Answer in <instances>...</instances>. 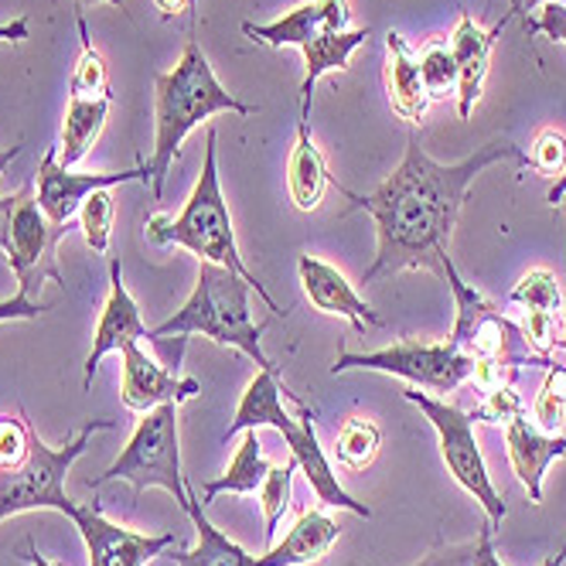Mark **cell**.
<instances>
[{"label":"cell","mask_w":566,"mask_h":566,"mask_svg":"<svg viewBox=\"0 0 566 566\" xmlns=\"http://www.w3.org/2000/svg\"><path fill=\"white\" fill-rule=\"evenodd\" d=\"M478 553H474V566H505L495 553V525L492 522H484L481 525V533H478Z\"/></svg>","instance_id":"cell-41"},{"label":"cell","mask_w":566,"mask_h":566,"mask_svg":"<svg viewBox=\"0 0 566 566\" xmlns=\"http://www.w3.org/2000/svg\"><path fill=\"white\" fill-rule=\"evenodd\" d=\"M250 297H253L250 280H242L239 273L216 266V263H198V280H195L191 297L181 304V311H175L168 321H160L157 328H150L147 342L165 345V338L171 335H185V338L201 335V338H212L222 348H235L242 355H250L260 369L280 373L260 345L263 325H256L250 314Z\"/></svg>","instance_id":"cell-4"},{"label":"cell","mask_w":566,"mask_h":566,"mask_svg":"<svg viewBox=\"0 0 566 566\" xmlns=\"http://www.w3.org/2000/svg\"><path fill=\"white\" fill-rule=\"evenodd\" d=\"M21 150H24V144H14V147H0V175H4V171L11 168V160H14ZM0 201H4V198H0Z\"/></svg>","instance_id":"cell-45"},{"label":"cell","mask_w":566,"mask_h":566,"mask_svg":"<svg viewBox=\"0 0 566 566\" xmlns=\"http://www.w3.org/2000/svg\"><path fill=\"white\" fill-rule=\"evenodd\" d=\"M420 78L430 103L458 99V62L448 42H430L420 52Z\"/></svg>","instance_id":"cell-30"},{"label":"cell","mask_w":566,"mask_h":566,"mask_svg":"<svg viewBox=\"0 0 566 566\" xmlns=\"http://www.w3.org/2000/svg\"><path fill=\"white\" fill-rule=\"evenodd\" d=\"M62 229H55L42 206H38L34 185H24L21 191L0 201V250L8 253V263L18 276V287L31 291L34 283L52 276L62 283L55 253L62 242Z\"/></svg>","instance_id":"cell-10"},{"label":"cell","mask_w":566,"mask_h":566,"mask_svg":"<svg viewBox=\"0 0 566 566\" xmlns=\"http://www.w3.org/2000/svg\"><path fill=\"white\" fill-rule=\"evenodd\" d=\"M525 34H546L553 42L566 45V4H543L539 18L522 21Z\"/></svg>","instance_id":"cell-38"},{"label":"cell","mask_w":566,"mask_h":566,"mask_svg":"<svg viewBox=\"0 0 566 566\" xmlns=\"http://www.w3.org/2000/svg\"><path fill=\"white\" fill-rule=\"evenodd\" d=\"M509 21H512V14H505L495 28L484 31L468 11L458 18V28L451 34V52L458 62V113H461V119H471V113L484 93V78H489V69H492V49Z\"/></svg>","instance_id":"cell-18"},{"label":"cell","mask_w":566,"mask_h":566,"mask_svg":"<svg viewBox=\"0 0 566 566\" xmlns=\"http://www.w3.org/2000/svg\"><path fill=\"white\" fill-rule=\"evenodd\" d=\"M216 113L253 116L256 106L235 99L209 65L206 52L188 38V45L171 72L154 75V154H150V188L154 198L165 195L171 165L181 154L185 137Z\"/></svg>","instance_id":"cell-2"},{"label":"cell","mask_w":566,"mask_h":566,"mask_svg":"<svg viewBox=\"0 0 566 566\" xmlns=\"http://www.w3.org/2000/svg\"><path fill=\"white\" fill-rule=\"evenodd\" d=\"M348 24H352L348 0H304V4H297L294 11H287L270 24L242 21V34L266 49H304L321 34L352 31Z\"/></svg>","instance_id":"cell-15"},{"label":"cell","mask_w":566,"mask_h":566,"mask_svg":"<svg viewBox=\"0 0 566 566\" xmlns=\"http://www.w3.org/2000/svg\"><path fill=\"white\" fill-rule=\"evenodd\" d=\"M113 216H116V206H113V195L109 188H99L93 191L83 209H78V229L86 235V247L93 253H109V235H113Z\"/></svg>","instance_id":"cell-34"},{"label":"cell","mask_w":566,"mask_h":566,"mask_svg":"<svg viewBox=\"0 0 566 566\" xmlns=\"http://www.w3.org/2000/svg\"><path fill=\"white\" fill-rule=\"evenodd\" d=\"M154 4H157V11L165 21L178 18L181 11H191V0H154Z\"/></svg>","instance_id":"cell-43"},{"label":"cell","mask_w":566,"mask_h":566,"mask_svg":"<svg viewBox=\"0 0 566 566\" xmlns=\"http://www.w3.org/2000/svg\"><path fill=\"white\" fill-rule=\"evenodd\" d=\"M113 96H69L65 103V116H62V137H59V165L62 168H75L83 160L93 144L99 140L106 116H109Z\"/></svg>","instance_id":"cell-24"},{"label":"cell","mask_w":566,"mask_h":566,"mask_svg":"<svg viewBox=\"0 0 566 566\" xmlns=\"http://www.w3.org/2000/svg\"><path fill=\"white\" fill-rule=\"evenodd\" d=\"M539 4H566V0H518V11H515V14H525V18H530V11H536Z\"/></svg>","instance_id":"cell-47"},{"label":"cell","mask_w":566,"mask_h":566,"mask_svg":"<svg viewBox=\"0 0 566 566\" xmlns=\"http://www.w3.org/2000/svg\"><path fill=\"white\" fill-rule=\"evenodd\" d=\"M543 566H566V543H563V549H559V553L546 556V559H543Z\"/></svg>","instance_id":"cell-48"},{"label":"cell","mask_w":566,"mask_h":566,"mask_svg":"<svg viewBox=\"0 0 566 566\" xmlns=\"http://www.w3.org/2000/svg\"><path fill=\"white\" fill-rule=\"evenodd\" d=\"M402 399L413 402V407L430 420V427L437 430V440H440V458H443V464H448L451 478L484 509L489 522L499 530L502 518L509 515V505L495 489L489 464H484L471 413H464L461 407H454V402H448V399H433L430 392H420L413 386L402 389Z\"/></svg>","instance_id":"cell-8"},{"label":"cell","mask_w":566,"mask_h":566,"mask_svg":"<svg viewBox=\"0 0 566 566\" xmlns=\"http://www.w3.org/2000/svg\"><path fill=\"white\" fill-rule=\"evenodd\" d=\"M124 355V379H119V399H124V407L134 410V413H150L157 407H165V402H181L195 399L201 392V382L191 379V376H178L171 373L168 366H160L154 355H147L140 348V342H130L119 348Z\"/></svg>","instance_id":"cell-14"},{"label":"cell","mask_w":566,"mask_h":566,"mask_svg":"<svg viewBox=\"0 0 566 566\" xmlns=\"http://www.w3.org/2000/svg\"><path fill=\"white\" fill-rule=\"evenodd\" d=\"M96 430H113V423L90 420L78 427L62 448H49V443L34 433L24 464L14 471H0V522L11 515H21V512H38V509L72 515V509L78 502H72L65 492V474L72 471V464L78 458L86 454Z\"/></svg>","instance_id":"cell-6"},{"label":"cell","mask_w":566,"mask_h":566,"mask_svg":"<svg viewBox=\"0 0 566 566\" xmlns=\"http://www.w3.org/2000/svg\"><path fill=\"white\" fill-rule=\"evenodd\" d=\"M294 474H297V461L291 458L287 464H273L266 481L260 484V505H263V518H266V543L273 546L276 525L283 518V512L291 509V489H294Z\"/></svg>","instance_id":"cell-32"},{"label":"cell","mask_w":566,"mask_h":566,"mask_svg":"<svg viewBox=\"0 0 566 566\" xmlns=\"http://www.w3.org/2000/svg\"><path fill=\"white\" fill-rule=\"evenodd\" d=\"M297 410H301V420H294L291 413L283 417L273 430H280L283 437H287L291 443V458L297 461V471L307 478L311 484V492L317 495L321 505H328V509H348L361 518H373V509L366 502H355L345 489H342V481L335 474V464L332 458L325 454V448H321V440H317V430H314V413L304 407V402H297Z\"/></svg>","instance_id":"cell-13"},{"label":"cell","mask_w":566,"mask_h":566,"mask_svg":"<svg viewBox=\"0 0 566 566\" xmlns=\"http://www.w3.org/2000/svg\"><path fill=\"white\" fill-rule=\"evenodd\" d=\"M505 448H509V461L512 471L518 478V484L530 492V502H543V478L549 471V464L556 458H566V437L563 433H543L530 413L515 417L512 423H505Z\"/></svg>","instance_id":"cell-19"},{"label":"cell","mask_w":566,"mask_h":566,"mask_svg":"<svg viewBox=\"0 0 566 566\" xmlns=\"http://www.w3.org/2000/svg\"><path fill=\"white\" fill-rule=\"evenodd\" d=\"M509 304L512 307H522V311H553V314H563V294H559V280L553 270H530L525 273L512 294H509Z\"/></svg>","instance_id":"cell-31"},{"label":"cell","mask_w":566,"mask_h":566,"mask_svg":"<svg viewBox=\"0 0 566 566\" xmlns=\"http://www.w3.org/2000/svg\"><path fill=\"white\" fill-rule=\"evenodd\" d=\"M69 518L75 522L78 536H83V543L90 549V566H147L154 556L178 546V539L171 533L147 536V533L127 530V525L109 522L103 515L99 502L75 505Z\"/></svg>","instance_id":"cell-12"},{"label":"cell","mask_w":566,"mask_h":566,"mask_svg":"<svg viewBox=\"0 0 566 566\" xmlns=\"http://www.w3.org/2000/svg\"><path fill=\"white\" fill-rule=\"evenodd\" d=\"M78 8H90V4H113V8H119L124 11V0H75Z\"/></svg>","instance_id":"cell-49"},{"label":"cell","mask_w":566,"mask_h":566,"mask_svg":"<svg viewBox=\"0 0 566 566\" xmlns=\"http://www.w3.org/2000/svg\"><path fill=\"white\" fill-rule=\"evenodd\" d=\"M34 430L28 427L24 417H0V471H14L24 464L28 451H31Z\"/></svg>","instance_id":"cell-37"},{"label":"cell","mask_w":566,"mask_h":566,"mask_svg":"<svg viewBox=\"0 0 566 566\" xmlns=\"http://www.w3.org/2000/svg\"><path fill=\"white\" fill-rule=\"evenodd\" d=\"M373 38L369 28H352V31H338V34H321L314 42H307L304 52V83H301V119H311V96L314 86L332 72H345L355 49H361Z\"/></svg>","instance_id":"cell-22"},{"label":"cell","mask_w":566,"mask_h":566,"mask_svg":"<svg viewBox=\"0 0 566 566\" xmlns=\"http://www.w3.org/2000/svg\"><path fill=\"white\" fill-rule=\"evenodd\" d=\"M130 181H140V185H150V168L147 165H137L130 171H90V175H78L72 168H62L59 165V147H49L42 165H38V185H34V195H38V206H42L45 219L69 232L75 212L83 209V201L99 191V188H116V185H130Z\"/></svg>","instance_id":"cell-11"},{"label":"cell","mask_w":566,"mask_h":566,"mask_svg":"<svg viewBox=\"0 0 566 566\" xmlns=\"http://www.w3.org/2000/svg\"><path fill=\"white\" fill-rule=\"evenodd\" d=\"M144 235H147L150 247H181V250L195 253L198 263H216V266L239 273L242 280H250L256 297L273 314H287L266 294V287L250 273V266L239 256L232 216H229L222 181H219V130L216 127L206 130V165H201V175L191 188V198L185 201V209L178 216H165V212L147 216Z\"/></svg>","instance_id":"cell-3"},{"label":"cell","mask_w":566,"mask_h":566,"mask_svg":"<svg viewBox=\"0 0 566 566\" xmlns=\"http://www.w3.org/2000/svg\"><path fill=\"white\" fill-rule=\"evenodd\" d=\"M522 413H530V407H525V399L515 392V386L512 382H502V386H495V389H489V392H481V402L474 407V413H471V420L478 423H512L515 417H522Z\"/></svg>","instance_id":"cell-35"},{"label":"cell","mask_w":566,"mask_h":566,"mask_svg":"<svg viewBox=\"0 0 566 566\" xmlns=\"http://www.w3.org/2000/svg\"><path fill=\"white\" fill-rule=\"evenodd\" d=\"M297 276H301L304 297L311 301L314 311L352 321L355 332L382 328V317L373 311V304L361 297L355 291V283H348V276L342 270H335L332 263L317 260V256H301L297 260Z\"/></svg>","instance_id":"cell-17"},{"label":"cell","mask_w":566,"mask_h":566,"mask_svg":"<svg viewBox=\"0 0 566 566\" xmlns=\"http://www.w3.org/2000/svg\"><path fill=\"white\" fill-rule=\"evenodd\" d=\"M270 461L263 458V443L256 437V430H242V440L235 448V458L229 461L226 474L206 481V489H201V505L216 502L219 495H256L260 484L266 481L270 474Z\"/></svg>","instance_id":"cell-25"},{"label":"cell","mask_w":566,"mask_h":566,"mask_svg":"<svg viewBox=\"0 0 566 566\" xmlns=\"http://www.w3.org/2000/svg\"><path fill=\"white\" fill-rule=\"evenodd\" d=\"M502 160L515 168H530L525 150L509 137L489 140L454 165H440L420 147V137L410 134L399 168L382 185H376L369 195L338 188L348 198V209L342 216L369 212L376 222V260L361 273V283H376L402 270H430L443 276V260L451 256V235L471 185L481 171L502 165Z\"/></svg>","instance_id":"cell-1"},{"label":"cell","mask_w":566,"mask_h":566,"mask_svg":"<svg viewBox=\"0 0 566 566\" xmlns=\"http://www.w3.org/2000/svg\"><path fill=\"white\" fill-rule=\"evenodd\" d=\"M563 198H566V171H563V175H559V178H556V181L549 185V195H546V201H549V206L556 209Z\"/></svg>","instance_id":"cell-44"},{"label":"cell","mask_w":566,"mask_h":566,"mask_svg":"<svg viewBox=\"0 0 566 566\" xmlns=\"http://www.w3.org/2000/svg\"><path fill=\"white\" fill-rule=\"evenodd\" d=\"M287 188H291V201L301 212L321 209L325 191L332 188L325 154L317 150L307 119H301V124H297V137H294V147H291V157H287Z\"/></svg>","instance_id":"cell-23"},{"label":"cell","mask_w":566,"mask_h":566,"mask_svg":"<svg viewBox=\"0 0 566 566\" xmlns=\"http://www.w3.org/2000/svg\"><path fill=\"white\" fill-rule=\"evenodd\" d=\"M24 38H28V18H14V21H4V24H0V45H4V42H24Z\"/></svg>","instance_id":"cell-42"},{"label":"cell","mask_w":566,"mask_h":566,"mask_svg":"<svg viewBox=\"0 0 566 566\" xmlns=\"http://www.w3.org/2000/svg\"><path fill=\"white\" fill-rule=\"evenodd\" d=\"M543 433H563V420H566V366L553 361L546 369L543 389L533 402V417H530Z\"/></svg>","instance_id":"cell-33"},{"label":"cell","mask_w":566,"mask_h":566,"mask_svg":"<svg viewBox=\"0 0 566 566\" xmlns=\"http://www.w3.org/2000/svg\"><path fill=\"white\" fill-rule=\"evenodd\" d=\"M109 481H127L134 489V505L147 489H165L181 509H188L191 489L181 471V423L175 402L140 413V423L127 440V448L99 478L90 481V489H103Z\"/></svg>","instance_id":"cell-5"},{"label":"cell","mask_w":566,"mask_h":566,"mask_svg":"<svg viewBox=\"0 0 566 566\" xmlns=\"http://www.w3.org/2000/svg\"><path fill=\"white\" fill-rule=\"evenodd\" d=\"M195 8H198V0H191V11H195Z\"/></svg>","instance_id":"cell-51"},{"label":"cell","mask_w":566,"mask_h":566,"mask_svg":"<svg viewBox=\"0 0 566 566\" xmlns=\"http://www.w3.org/2000/svg\"><path fill=\"white\" fill-rule=\"evenodd\" d=\"M379 448H382V430L376 420L369 417H348L338 433H335V448H332V458L358 474V471H366L376 458H379Z\"/></svg>","instance_id":"cell-28"},{"label":"cell","mask_w":566,"mask_h":566,"mask_svg":"<svg viewBox=\"0 0 566 566\" xmlns=\"http://www.w3.org/2000/svg\"><path fill=\"white\" fill-rule=\"evenodd\" d=\"M443 280L451 283L454 307H458L451 345H458L468 358H474V361H499V366L509 369V376L518 366H539V369L553 366L556 358L533 352V345L525 342V335H522V328L515 325V321H509L484 294L468 287L451 256L443 260Z\"/></svg>","instance_id":"cell-7"},{"label":"cell","mask_w":566,"mask_h":566,"mask_svg":"<svg viewBox=\"0 0 566 566\" xmlns=\"http://www.w3.org/2000/svg\"><path fill=\"white\" fill-rule=\"evenodd\" d=\"M78 38H83V52L75 59V69L69 75V96H113L109 93V72H106V62L99 55V49L93 45L90 38V24L86 18L78 14Z\"/></svg>","instance_id":"cell-29"},{"label":"cell","mask_w":566,"mask_h":566,"mask_svg":"<svg viewBox=\"0 0 566 566\" xmlns=\"http://www.w3.org/2000/svg\"><path fill=\"white\" fill-rule=\"evenodd\" d=\"M150 335V328L144 325L140 317V307L137 301L130 297L127 283H124V266L113 256L109 260V294H106V304H103V314H99V325H96V335H93V348L86 355V366H83V389L93 386V376L99 369V361L109 355V352H119L130 342H144Z\"/></svg>","instance_id":"cell-16"},{"label":"cell","mask_w":566,"mask_h":566,"mask_svg":"<svg viewBox=\"0 0 566 566\" xmlns=\"http://www.w3.org/2000/svg\"><path fill=\"white\" fill-rule=\"evenodd\" d=\"M206 505H201L195 495L188 502V518L195 522L198 530V543L195 549H178L171 553L175 566H256V556H250L247 549H242L235 539H229L222 530H216V525L209 522V515L201 512Z\"/></svg>","instance_id":"cell-26"},{"label":"cell","mask_w":566,"mask_h":566,"mask_svg":"<svg viewBox=\"0 0 566 566\" xmlns=\"http://www.w3.org/2000/svg\"><path fill=\"white\" fill-rule=\"evenodd\" d=\"M21 559H24V563H28V566H55V563H52V559H45V556H42V553H38V549H34V546H31V543H28V546H24V556H21Z\"/></svg>","instance_id":"cell-46"},{"label":"cell","mask_w":566,"mask_h":566,"mask_svg":"<svg viewBox=\"0 0 566 566\" xmlns=\"http://www.w3.org/2000/svg\"><path fill=\"white\" fill-rule=\"evenodd\" d=\"M386 93L392 113L402 124H423V116L430 109V96L423 90L420 78V55L399 31H386Z\"/></svg>","instance_id":"cell-20"},{"label":"cell","mask_w":566,"mask_h":566,"mask_svg":"<svg viewBox=\"0 0 566 566\" xmlns=\"http://www.w3.org/2000/svg\"><path fill=\"white\" fill-rule=\"evenodd\" d=\"M478 543H440L427 556H420L417 566H474Z\"/></svg>","instance_id":"cell-39"},{"label":"cell","mask_w":566,"mask_h":566,"mask_svg":"<svg viewBox=\"0 0 566 566\" xmlns=\"http://www.w3.org/2000/svg\"><path fill=\"white\" fill-rule=\"evenodd\" d=\"M515 11H518V0H512V11H509V14L515 18Z\"/></svg>","instance_id":"cell-50"},{"label":"cell","mask_w":566,"mask_h":566,"mask_svg":"<svg viewBox=\"0 0 566 566\" xmlns=\"http://www.w3.org/2000/svg\"><path fill=\"white\" fill-rule=\"evenodd\" d=\"M338 539L342 525L325 509H307L297 515L287 536L273 543L263 556H256V566H311L325 559Z\"/></svg>","instance_id":"cell-21"},{"label":"cell","mask_w":566,"mask_h":566,"mask_svg":"<svg viewBox=\"0 0 566 566\" xmlns=\"http://www.w3.org/2000/svg\"><path fill=\"white\" fill-rule=\"evenodd\" d=\"M386 373L396 379H407L413 389H430V392H458L461 386L471 382L474 376V358H468L458 345L440 342V345H423L413 338H399L379 352H361V355H338L332 376L342 373Z\"/></svg>","instance_id":"cell-9"},{"label":"cell","mask_w":566,"mask_h":566,"mask_svg":"<svg viewBox=\"0 0 566 566\" xmlns=\"http://www.w3.org/2000/svg\"><path fill=\"white\" fill-rule=\"evenodd\" d=\"M525 160H530V168L536 175H546V178H559L566 171V137L553 127L539 130L533 147L525 150Z\"/></svg>","instance_id":"cell-36"},{"label":"cell","mask_w":566,"mask_h":566,"mask_svg":"<svg viewBox=\"0 0 566 566\" xmlns=\"http://www.w3.org/2000/svg\"><path fill=\"white\" fill-rule=\"evenodd\" d=\"M45 311H52V304H38L28 297L24 287H18V294L11 301H0V325H4V321H34Z\"/></svg>","instance_id":"cell-40"},{"label":"cell","mask_w":566,"mask_h":566,"mask_svg":"<svg viewBox=\"0 0 566 566\" xmlns=\"http://www.w3.org/2000/svg\"><path fill=\"white\" fill-rule=\"evenodd\" d=\"M283 389L280 386V373H270V369H260L253 376V382L247 386V392H242L239 407H235V417L226 430V440L242 433V430H256V427H276L283 417H287V410H283ZM294 396V392H287Z\"/></svg>","instance_id":"cell-27"}]
</instances>
